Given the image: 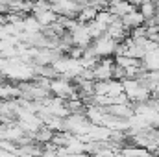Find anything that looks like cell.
Listing matches in <instances>:
<instances>
[{
    "label": "cell",
    "instance_id": "cell-16",
    "mask_svg": "<svg viewBox=\"0 0 159 157\" xmlns=\"http://www.w3.org/2000/svg\"><path fill=\"white\" fill-rule=\"evenodd\" d=\"M46 9H52V4L48 2V0H35L34 2V15L35 13H41V11H46Z\"/></svg>",
    "mask_w": 159,
    "mask_h": 157
},
{
    "label": "cell",
    "instance_id": "cell-21",
    "mask_svg": "<svg viewBox=\"0 0 159 157\" xmlns=\"http://www.w3.org/2000/svg\"><path fill=\"white\" fill-rule=\"evenodd\" d=\"M106 2H107V4H111V2H115V0H106Z\"/></svg>",
    "mask_w": 159,
    "mask_h": 157
},
{
    "label": "cell",
    "instance_id": "cell-11",
    "mask_svg": "<svg viewBox=\"0 0 159 157\" xmlns=\"http://www.w3.org/2000/svg\"><path fill=\"white\" fill-rule=\"evenodd\" d=\"M54 129L52 128H48V126H41L39 129L35 131V142H39V144H44V142H50L52 139H54Z\"/></svg>",
    "mask_w": 159,
    "mask_h": 157
},
{
    "label": "cell",
    "instance_id": "cell-5",
    "mask_svg": "<svg viewBox=\"0 0 159 157\" xmlns=\"http://www.w3.org/2000/svg\"><path fill=\"white\" fill-rule=\"evenodd\" d=\"M122 19V24H124V28L126 30H133V28H137V26H141V24H144L146 22V19H144V15L141 13V9H135V11H129L128 15H124V17H120Z\"/></svg>",
    "mask_w": 159,
    "mask_h": 157
},
{
    "label": "cell",
    "instance_id": "cell-13",
    "mask_svg": "<svg viewBox=\"0 0 159 157\" xmlns=\"http://www.w3.org/2000/svg\"><path fill=\"white\" fill-rule=\"evenodd\" d=\"M115 19H117V15H113L109 9H100V11L96 13V20H98L102 26H106V28H107Z\"/></svg>",
    "mask_w": 159,
    "mask_h": 157
},
{
    "label": "cell",
    "instance_id": "cell-4",
    "mask_svg": "<svg viewBox=\"0 0 159 157\" xmlns=\"http://www.w3.org/2000/svg\"><path fill=\"white\" fill-rule=\"evenodd\" d=\"M113 65L111 57H102L100 63L94 67V79H111L113 78Z\"/></svg>",
    "mask_w": 159,
    "mask_h": 157
},
{
    "label": "cell",
    "instance_id": "cell-14",
    "mask_svg": "<svg viewBox=\"0 0 159 157\" xmlns=\"http://www.w3.org/2000/svg\"><path fill=\"white\" fill-rule=\"evenodd\" d=\"M115 63H119V65H122L124 69H128V67L141 65V59H137V57H129V56H115Z\"/></svg>",
    "mask_w": 159,
    "mask_h": 157
},
{
    "label": "cell",
    "instance_id": "cell-18",
    "mask_svg": "<svg viewBox=\"0 0 159 157\" xmlns=\"http://www.w3.org/2000/svg\"><path fill=\"white\" fill-rule=\"evenodd\" d=\"M78 78H81V79H94V69H83Z\"/></svg>",
    "mask_w": 159,
    "mask_h": 157
},
{
    "label": "cell",
    "instance_id": "cell-19",
    "mask_svg": "<svg viewBox=\"0 0 159 157\" xmlns=\"http://www.w3.org/2000/svg\"><path fill=\"white\" fill-rule=\"evenodd\" d=\"M156 7H157V11H159V0H156Z\"/></svg>",
    "mask_w": 159,
    "mask_h": 157
},
{
    "label": "cell",
    "instance_id": "cell-6",
    "mask_svg": "<svg viewBox=\"0 0 159 157\" xmlns=\"http://www.w3.org/2000/svg\"><path fill=\"white\" fill-rule=\"evenodd\" d=\"M107 9H109L113 15H117V17H124V15H128L129 11H135V9H139V7L133 6L129 0H115V2L109 4Z\"/></svg>",
    "mask_w": 159,
    "mask_h": 157
},
{
    "label": "cell",
    "instance_id": "cell-9",
    "mask_svg": "<svg viewBox=\"0 0 159 157\" xmlns=\"http://www.w3.org/2000/svg\"><path fill=\"white\" fill-rule=\"evenodd\" d=\"M96 13H98V9L94 7V6H91V4H85V6H81V9H80L78 13V19L80 22H91V20H94L96 19Z\"/></svg>",
    "mask_w": 159,
    "mask_h": 157
},
{
    "label": "cell",
    "instance_id": "cell-2",
    "mask_svg": "<svg viewBox=\"0 0 159 157\" xmlns=\"http://www.w3.org/2000/svg\"><path fill=\"white\" fill-rule=\"evenodd\" d=\"M117 44H119V41L113 39V37L107 35V34H104V35H100L98 39L93 41V48H94V52H96L100 57H111V56H115Z\"/></svg>",
    "mask_w": 159,
    "mask_h": 157
},
{
    "label": "cell",
    "instance_id": "cell-7",
    "mask_svg": "<svg viewBox=\"0 0 159 157\" xmlns=\"http://www.w3.org/2000/svg\"><path fill=\"white\" fill-rule=\"evenodd\" d=\"M106 34L107 35H111L113 39L117 41H124L126 37H128V34H129V30H126L124 28V24H122V19L120 17H117L109 26H107V30H106Z\"/></svg>",
    "mask_w": 159,
    "mask_h": 157
},
{
    "label": "cell",
    "instance_id": "cell-8",
    "mask_svg": "<svg viewBox=\"0 0 159 157\" xmlns=\"http://www.w3.org/2000/svg\"><path fill=\"white\" fill-rule=\"evenodd\" d=\"M107 113L115 115V117H120V118H129L133 115V104H111L107 107Z\"/></svg>",
    "mask_w": 159,
    "mask_h": 157
},
{
    "label": "cell",
    "instance_id": "cell-15",
    "mask_svg": "<svg viewBox=\"0 0 159 157\" xmlns=\"http://www.w3.org/2000/svg\"><path fill=\"white\" fill-rule=\"evenodd\" d=\"M120 92H124V85H122V79H109V94L111 96H117Z\"/></svg>",
    "mask_w": 159,
    "mask_h": 157
},
{
    "label": "cell",
    "instance_id": "cell-10",
    "mask_svg": "<svg viewBox=\"0 0 159 157\" xmlns=\"http://www.w3.org/2000/svg\"><path fill=\"white\" fill-rule=\"evenodd\" d=\"M35 17H37V20L41 22V26L43 28H46V26H50L52 22H56L57 19H59V15L54 11V9H46V11H41V13H35Z\"/></svg>",
    "mask_w": 159,
    "mask_h": 157
},
{
    "label": "cell",
    "instance_id": "cell-17",
    "mask_svg": "<svg viewBox=\"0 0 159 157\" xmlns=\"http://www.w3.org/2000/svg\"><path fill=\"white\" fill-rule=\"evenodd\" d=\"M113 78L115 79H124L126 78V69H124L122 65H119V63L113 65Z\"/></svg>",
    "mask_w": 159,
    "mask_h": 157
},
{
    "label": "cell",
    "instance_id": "cell-12",
    "mask_svg": "<svg viewBox=\"0 0 159 157\" xmlns=\"http://www.w3.org/2000/svg\"><path fill=\"white\" fill-rule=\"evenodd\" d=\"M139 9H141V13L144 15V19H146V20H148V19H152V17L157 13L156 0H146V2H143V4L139 6Z\"/></svg>",
    "mask_w": 159,
    "mask_h": 157
},
{
    "label": "cell",
    "instance_id": "cell-3",
    "mask_svg": "<svg viewBox=\"0 0 159 157\" xmlns=\"http://www.w3.org/2000/svg\"><path fill=\"white\" fill-rule=\"evenodd\" d=\"M70 34H72V43L78 44V46L87 48V46L93 44V37H91V34H89V30H87V24H83V22H80Z\"/></svg>",
    "mask_w": 159,
    "mask_h": 157
},
{
    "label": "cell",
    "instance_id": "cell-1",
    "mask_svg": "<svg viewBox=\"0 0 159 157\" xmlns=\"http://www.w3.org/2000/svg\"><path fill=\"white\" fill-rule=\"evenodd\" d=\"M91 128H93V122L87 118L85 111L83 113H70L69 117L65 118V129L70 131L76 137L83 135V133H89Z\"/></svg>",
    "mask_w": 159,
    "mask_h": 157
},
{
    "label": "cell",
    "instance_id": "cell-20",
    "mask_svg": "<svg viewBox=\"0 0 159 157\" xmlns=\"http://www.w3.org/2000/svg\"><path fill=\"white\" fill-rule=\"evenodd\" d=\"M4 79H6V78H4V76H2V72H0V81H4Z\"/></svg>",
    "mask_w": 159,
    "mask_h": 157
}]
</instances>
